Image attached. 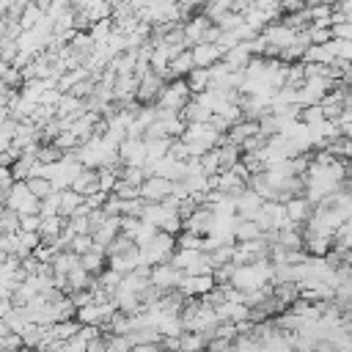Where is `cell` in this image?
I'll return each mask as SVG.
<instances>
[{
	"label": "cell",
	"mask_w": 352,
	"mask_h": 352,
	"mask_svg": "<svg viewBox=\"0 0 352 352\" xmlns=\"http://www.w3.org/2000/svg\"><path fill=\"white\" fill-rule=\"evenodd\" d=\"M190 102H192V94H190L187 82H184V80H170V82L162 88V94H160V99H157V107H160V110H168V113H182Z\"/></svg>",
	"instance_id": "obj_1"
},
{
	"label": "cell",
	"mask_w": 352,
	"mask_h": 352,
	"mask_svg": "<svg viewBox=\"0 0 352 352\" xmlns=\"http://www.w3.org/2000/svg\"><path fill=\"white\" fill-rule=\"evenodd\" d=\"M182 278H184V272L176 270V267L168 261V264H157V267H151V278H148V280H151L154 289H160L162 294H168V292H176V289H179Z\"/></svg>",
	"instance_id": "obj_2"
},
{
	"label": "cell",
	"mask_w": 352,
	"mask_h": 352,
	"mask_svg": "<svg viewBox=\"0 0 352 352\" xmlns=\"http://www.w3.org/2000/svg\"><path fill=\"white\" fill-rule=\"evenodd\" d=\"M168 195H173V182L162 176H148L140 184V201L143 204H162Z\"/></svg>",
	"instance_id": "obj_3"
},
{
	"label": "cell",
	"mask_w": 352,
	"mask_h": 352,
	"mask_svg": "<svg viewBox=\"0 0 352 352\" xmlns=\"http://www.w3.org/2000/svg\"><path fill=\"white\" fill-rule=\"evenodd\" d=\"M168 82L160 77V74H154V72H148L146 77H140V88H138V102L143 104V107H148V104H154L157 107V99H160V94H162V88H165Z\"/></svg>",
	"instance_id": "obj_4"
},
{
	"label": "cell",
	"mask_w": 352,
	"mask_h": 352,
	"mask_svg": "<svg viewBox=\"0 0 352 352\" xmlns=\"http://www.w3.org/2000/svg\"><path fill=\"white\" fill-rule=\"evenodd\" d=\"M311 214H314V204L308 201V198H289L286 201V217H289V223H294V226H305L308 220H311Z\"/></svg>",
	"instance_id": "obj_5"
},
{
	"label": "cell",
	"mask_w": 352,
	"mask_h": 352,
	"mask_svg": "<svg viewBox=\"0 0 352 352\" xmlns=\"http://www.w3.org/2000/svg\"><path fill=\"white\" fill-rule=\"evenodd\" d=\"M192 60H195V69H212L214 63L223 60V52L217 44H195L192 50Z\"/></svg>",
	"instance_id": "obj_6"
},
{
	"label": "cell",
	"mask_w": 352,
	"mask_h": 352,
	"mask_svg": "<svg viewBox=\"0 0 352 352\" xmlns=\"http://www.w3.org/2000/svg\"><path fill=\"white\" fill-rule=\"evenodd\" d=\"M250 60H253L250 44H236V47H231L228 52H223V63H226L231 72H245Z\"/></svg>",
	"instance_id": "obj_7"
},
{
	"label": "cell",
	"mask_w": 352,
	"mask_h": 352,
	"mask_svg": "<svg viewBox=\"0 0 352 352\" xmlns=\"http://www.w3.org/2000/svg\"><path fill=\"white\" fill-rule=\"evenodd\" d=\"M72 190H74L77 195H82V198L99 192V170H96V168H82L80 176L72 182Z\"/></svg>",
	"instance_id": "obj_8"
},
{
	"label": "cell",
	"mask_w": 352,
	"mask_h": 352,
	"mask_svg": "<svg viewBox=\"0 0 352 352\" xmlns=\"http://www.w3.org/2000/svg\"><path fill=\"white\" fill-rule=\"evenodd\" d=\"M261 236H264V231L258 228V223H253V220H239V217H236V228H234V242H236V245L256 242V239H261Z\"/></svg>",
	"instance_id": "obj_9"
},
{
	"label": "cell",
	"mask_w": 352,
	"mask_h": 352,
	"mask_svg": "<svg viewBox=\"0 0 352 352\" xmlns=\"http://www.w3.org/2000/svg\"><path fill=\"white\" fill-rule=\"evenodd\" d=\"M192 69H195V60H192V52H190V50H184L182 55H176V58L170 60V66H168L170 80H184Z\"/></svg>",
	"instance_id": "obj_10"
},
{
	"label": "cell",
	"mask_w": 352,
	"mask_h": 352,
	"mask_svg": "<svg viewBox=\"0 0 352 352\" xmlns=\"http://www.w3.org/2000/svg\"><path fill=\"white\" fill-rule=\"evenodd\" d=\"M74 267H80V256H77V253H72V250H66V253H55V258H52V275H63V278H69V272H72Z\"/></svg>",
	"instance_id": "obj_11"
},
{
	"label": "cell",
	"mask_w": 352,
	"mask_h": 352,
	"mask_svg": "<svg viewBox=\"0 0 352 352\" xmlns=\"http://www.w3.org/2000/svg\"><path fill=\"white\" fill-rule=\"evenodd\" d=\"M184 82H187V88H190L192 96L209 91V69H192V72L184 77Z\"/></svg>",
	"instance_id": "obj_12"
},
{
	"label": "cell",
	"mask_w": 352,
	"mask_h": 352,
	"mask_svg": "<svg viewBox=\"0 0 352 352\" xmlns=\"http://www.w3.org/2000/svg\"><path fill=\"white\" fill-rule=\"evenodd\" d=\"M179 116L184 118V124H187V126H190V124H209V118H212V113H209L206 107H201L195 99H192V102H190Z\"/></svg>",
	"instance_id": "obj_13"
},
{
	"label": "cell",
	"mask_w": 352,
	"mask_h": 352,
	"mask_svg": "<svg viewBox=\"0 0 352 352\" xmlns=\"http://www.w3.org/2000/svg\"><path fill=\"white\" fill-rule=\"evenodd\" d=\"M80 322L77 319H69V322H58V324H52V341H60V344H66V341H72L77 333H80Z\"/></svg>",
	"instance_id": "obj_14"
},
{
	"label": "cell",
	"mask_w": 352,
	"mask_h": 352,
	"mask_svg": "<svg viewBox=\"0 0 352 352\" xmlns=\"http://www.w3.org/2000/svg\"><path fill=\"white\" fill-rule=\"evenodd\" d=\"M206 336L204 333H182V338H179V349L182 352H206Z\"/></svg>",
	"instance_id": "obj_15"
},
{
	"label": "cell",
	"mask_w": 352,
	"mask_h": 352,
	"mask_svg": "<svg viewBox=\"0 0 352 352\" xmlns=\"http://www.w3.org/2000/svg\"><path fill=\"white\" fill-rule=\"evenodd\" d=\"M82 204H85V198H82V195H77L74 190H63V192H60V217H66V220H69V217H72Z\"/></svg>",
	"instance_id": "obj_16"
},
{
	"label": "cell",
	"mask_w": 352,
	"mask_h": 352,
	"mask_svg": "<svg viewBox=\"0 0 352 352\" xmlns=\"http://www.w3.org/2000/svg\"><path fill=\"white\" fill-rule=\"evenodd\" d=\"M91 283H94V275L85 272L82 267H74L69 272V289H72V294L74 292H82V289H91Z\"/></svg>",
	"instance_id": "obj_17"
},
{
	"label": "cell",
	"mask_w": 352,
	"mask_h": 352,
	"mask_svg": "<svg viewBox=\"0 0 352 352\" xmlns=\"http://www.w3.org/2000/svg\"><path fill=\"white\" fill-rule=\"evenodd\" d=\"M41 16H44V11L38 8V3H28V8H25V14H22V19H19V28L25 30V33H30L38 22H41Z\"/></svg>",
	"instance_id": "obj_18"
},
{
	"label": "cell",
	"mask_w": 352,
	"mask_h": 352,
	"mask_svg": "<svg viewBox=\"0 0 352 352\" xmlns=\"http://www.w3.org/2000/svg\"><path fill=\"white\" fill-rule=\"evenodd\" d=\"M28 190H30V195H33V198H38V201H44V198H50V195L55 192L52 182H50V179H44V176L30 179V182H28Z\"/></svg>",
	"instance_id": "obj_19"
},
{
	"label": "cell",
	"mask_w": 352,
	"mask_h": 352,
	"mask_svg": "<svg viewBox=\"0 0 352 352\" xmlns=\"http://www.w3.org/2000/svg\"><path fill=\"white\" fill-rule=\"evenodd\" d=\"M36 160H38L41 165H55V162H60V160H63V151H60L55 143H50V146H38Z\"/></svg>",
	"instance_id": "obj_20"
},
{
	"label": "cell",
	"mask_w": 352,
	"mask_h": 352,
	"mask_svg": "<svg viewBox=\"0 0 352 352\" xmlns=\"http://www.w3.org/2000/svg\"><path fill=\"white\" fill-rule=\"evenodd\" d=\"M308 38L311 44H330L333 41V28H319V25H308Z\"/></svg>",
	"instance_id": "obj_21"
},
{
	"label": "cell",
	"mask_w": 352,
	"mask_h": 352,
	"mask_svg": "<svg viewBox=\"0 0 352 352\" xmlns=\"http://www.w3.org/2000/svg\"><path fill=\"white\" fill-rule=\"evenodd\" d=\"M41 217H60V192H52L41 201Z\"/></svg>",
	"instance_id": "obj_22"
},
{
	"label": "cell",
	"mask_w": 352,
	"mask_h": 352,
	"mask_svg": "<svg viewBox=\"0 0 352 352\" xmlns=\"http://www.w3.org/2000/svg\"><path fill=\"white\" fill-rule=\"evenodd\" d=\"M41 228V214H25L19 217V231L22 234H38Z\"/></svg>",
	"instance_id": "obj_23"
},
{
	"label": "cell",
	"mask_w": 352,
	"mask_h": 352,
	"mask_svg": "<svg viewBox=\"0 0 352 352\" xmlns=\"http://www.w3.org/2000/svg\"><path fill=\"white\" fill-rule=\"evenodd\" d=\"M91 250H94V236H74V239H72V253L85 256V253H91Z\"/></svg>",
	"instance_id": "obj_24"
},
{
	"label": "cell",
	"mask_w": 352,
	"mask_h": 352,
	"mask_svg": "<svg viewBox=\"0 0 352 352\" xmlns=\"http://www.w3.org/2000/svg\"><path fill=\"white\" fill-rule=\"evenodd\" d=\"M11 187H14L11 168H3V165H0V190H11Z\"/></svg>",
	"instance_id": "obj_25"
},
{
	"label": "cell",
	"mask_w": 352,
	"mask_h": 352,
	"mask_svg": "<svg viewBox=\"0 0 352 352\" xmlns=\"http://www.w3.org/2000/svg\"><path fill=\"white\" fill-rule=\"evenodd\" d=\"M11 311H14V305H11V300H0V322H3V319H6V316H8Z\"/></svg>",
	"instance_id": "obj_26"
},
{
	"label": "cell",
	"mask_w": 352,
	"mask_h": 352,
	"mask_svg": "<svg viewBox=\"0 0 352 352\" xmlns=\"http://www.w3.org/2000/svg\"><path fill=\"white\" fill-rule=\"evenodd\" d=\"M19 352H36V349H28V346H22V349H19Z\"/></svg>",
	"instance_id": "obj_27"
}]
</instances>
